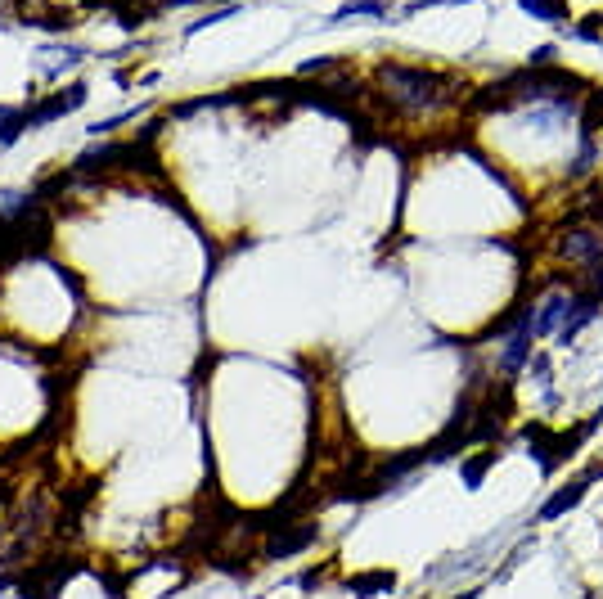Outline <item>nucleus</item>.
Instances as JSON below:
<instances>
[{
    "label": "nucleus",
    "instance_id": "f257e3e1",
    "mask_svg": "<svg viewBox=\"0 0 603 599\" xmlns=\"http://www.w3.org/2000/svg\"><path fill=\"white\" fill-rule=\"evenodd\" d=\"M374 82L392 113H428L450 100L455 77L432 73V68H419V64H392V59H387V64L374 68Z\"/></svg>",
    "mask_w": 603,
    "mask_h": 599
},
{
    "label": "nucleus",
    "instance_id": "f03ea898",
    "mask_svg": "<svg viewBox=\"0 0 603 599\" xmlns=\"http://www.w3.org/2000/svg\"><path fill=\"white\" fill-rule=\"evenodd\" d=\"M554 253H558V262L576 266V271H590L594 262H603V230H599V226H590V221L558 230Z\"/></svg>",
    "mask_w": 603,
    "mask_h": 599
},
{
    "label": "nucleus",
    "instance_id": "7ed1b4c3",
    "mask_svg": "<svg viewBox=\"0 0 603 599\" xmlns=\"http://www.w3.org/2000/svg\"><path fill=\"white\" fill-rule=\"evenodd\" d=\"M315 536H320V523L315 518H297V523H288V527H279V532H270L266 541H261V559H270V563H279V559H293V554H302L306 545H315Z\"/></svg>",
    "mask_w": 603,
    "mask_h": 599
},
{
    "label": "nucleus",
    "instance_id": "20e7f679",
    "mask_svg": "<svg viewBox=\"0 0 603 599\" xmlns=\"http://www.w3.org/2000/svg\"><path fill=\"white\" fill-rule=\"evenodd\" d=\"M81 104H86V86H68V91H54L45 100L27 104V113H32V127H45V122H59L68 113H77Z\"/></svg>",
    "mask_w": 603,
    "mask_h": 599
},
{
    "label": "nucleus",
    "instance_id": "39448f33",
    "mask_svg": "<svg viewBox=\"0 0 603 599\" xmlns=\"http://www.w3.org/2000/svg\"><path fill=\"white\" fill-rule=\"evenodd\" d=\"M590 487H594V482L585 478V473H581V478H572V482H567V487H558L554 496H549L545 505L536 509V523H554V518L572 514V509H576V505H581V500H585V491H590Z\"/></svg>",
    "mask_w": 603,
    "mask_h": 599
},
{
    "label": "nucleus",
    "instance_id": "423d86ee",
    "mask_svg": "<svg viewBox=\"0 0 603 599\" xmlns=\"http://www.w3.org/2000/svg\"><path fill=\"white\" fill-rule=\"evenodd\" d=\"M531 343H536V334H531V320H522V325L509 334V347H504L500 365H495V370H500V379H509V383L518 379L522 365L531 361Z\"/></svg>",
    "mask_w": 603,
    "mask_h": 599
},
{
    "label": "nucleus",
    "instance_id": "0eeeda50",
    "mask_svg": "<svg viewBox=\"0 0 603 599\" xmlns=\"http://www.w3.org/2000/svg\"><path fill=\"white\" fill-rule=\"evenodd\" d=\"M567 316H572V298H567V293H554V298H545L536 311H531V334L549 338L554 329L567 325Z\"/></svg>",
    "mask_w": 603,
    "mask_h": 599
},
{
    "label": "nucleus",
    "instance_id": "6e6552de",
    "mask_svg": "<svg viewBox=\"0 0 603 599\" xmlns=\"http://www.w3.org/2000/svg\"><path fill=\"white\" fill-rule=\"evenodd\" d=\"M347 590L351 595H387V590H396V572L392 568L356 572V577H347Z\"/></svg>",
    "mask_w": 603,
    "mask_h": 599
},
{
    "label": "nucleus",
    "instance_id": "1a4fd4ad",
    "mask_svg": "<svg viewBox=\"0 0 603 599\" xmlns=\"http://www.w3.org/2000/svg\"><path fill=\"white\" fill-rule=\"evenodd\" d=\"M603 131V86L590 82V91L581 95V136Z\"/></svg>",
    "mask_w": 603,
    "mask_h": 599
},
{
    "label": "nucleus",
    "instance_id": "9d476101",
    "mask_svg": "<svg viewBox=\"0 0 603 599\" xmlns=\"http://www.w3.org/2000/svg\"><path fill=\"white\" fill-rule=\"evenodd\" d=\"M495 460H500V446H486V451L468 455V460H464V487H468V491L482 487V478L491 473V464H495Z\"/></svg>",
    "mask_w": 603,
    "mask_h": 599
},
{
    "label": "nucleus",
    "instance_id": "9b49d317",
    "mask_svg": "<svg viewBox=\"0 0 603 599\" xmlns=\"http://www.w3.org/2000/svg\"><path fill=\"white\" fill-rule=\"evenodd\" d=\"M518 5L531 14V19H540V23H567V19H572L567 0H518Z\"/></svg>",
    "mask_w": 603,
    "mask_h": 599
},
{
    "label": "nucleus",
    "instance_id": "f8f14e48",
    "mask_svg": "<svg viewBox=\"0 0 603 599\" xmlns=\"http://www.w3.org/2000/svg\"><path fill=\"white\" fill-rule=\"evenodd\" d=\"M27 127H32V113L27 109H0V149L14 145Z\"/></svg>",
    "mask_w": 603,
    "mask_h": 599
},
{
    "label": "nucleus",
    "instance_id": "ddd939ff",
    "mask_svg": "<svg viewBox=\"0 0 603 599\" xmlns=\"http://www.w3.org/2000/svg\"><path fill=\"white\" fill-rule=\"evenodd\" d=\"M594 163H599V140H594V136H581V149H576L572 176H576V181H581V176H590Z\"/></svg>",
    "mask_w": 603,
    "mask_h": 599
},
{
    "label": "nucleus",
    "instance_id": "4468645a",
    "mask_svg": "<svg viewBox=\"0 0 603 599\" xmlns=\"http://www.w3.org/2000/svg\"><path fill=\"white\" fill-rule=\"evenodd\" d=\"M356 14H374V19H378V14H387V0H356V5H342V10H338V14H333V19H329V23H342V19H356Z\"/></svg>",
    "mask_w": 603,
    "mask_h": 599
},
{
    "label": "nucleus",
    "instance_id": "2eb2a0df",
    "mask_svg": "<svg viewBox=\"0 0 603 599\" xmlns=\"http://www.w3.org/2000/svg\"><path fill=\"white\" fill-rule=\"evenodd\" d=\"M572 32H576L581 41H603V10H599V14H585V19L576 23Z\"/></svg>",
    "mask_w": 603,
    "mask_h": 599
},
{
    "label": "nucleus",
    "instance_id": "dca6fc26",
    "mask_svg": "<svg viewBox=\"0 0 603 599\" xmlns=\"http://www.w3.org/2000/svg\"><path fill=\"white\" fill-rule=\"evenodd\" d=\"M333 68H342V59L338 55H329V59H306L302 68H297V77H315V73H333Z\"/></svg>",
    "mask_w": 603,
    "mask_h": 599
},
{
    "label": "nucleus",
    "instance_id": "f3484780",
    "mask_svg": "<svg viewBox=\"0 0 603 599\" xmlns=\"http://www.w3.org/2000/svg\"><path fill=\"white\" fill-rule=\"evenodd\" d=\"M558 64V46H536V55L527 59V68H549Z\"/></svg>",
    "mask_w": 603,
    "mask_h": 599
},
{
    "label": "nucleus",
    "instance_id": "a211bd4d",
    "mask_svg": "<svg viewBox=\"0 0 603 599\" xmlns=\"http://www.w3.org/2000/svg\"><path fill=\"white\" fill-rule=\"evenodd\" d=\"M428 5H446V0H410V5H405V14H419V10H428Z\"/></svg>",
    "mask_w": 603,
    "mask_h": 599
},
{
    "label": "nucleus",
    "instance_id": "6ab92c4d",
    "mask_svg": "<svg viewBox=\"0 0 603 599\" xmlns=\"http://www.w3.org/2000/svg\"><path fill=\"white\" fill-rule=\"evenodd\" d=\"M167 5H230V0H167Z\"/></svg>",
    "mask_w": 603,
    "mask_h": 599
},
{
    "label": "nucleus",
    "instance_id": "aec40b11",
    "mask_svg": "<svg viewBox=\"0 0 603 599\" xmlns=\"http://www.w3.org/2000/svg\"><path fill=\"white\" fill-rule=\"evenodd\" d=\"M477 595H482V590H464V595H455V599H477Z\"/></svg>",
    "mask_w": 603,
    "mask_h": 599
},
{
    "label": "nucleus",
    "instance_id": "412c9836",
    "mask_svg": "<svg viewBox=\"0 0 603 599\" xmlns=\"http://www.w3.org/2000/svg\"><path fill=\"white\" fill-rule=\"evenodd\" d=\"M599 154H603V149H599Z\"/></svg>",
    "mask_w": 603,
    "mask_h": 599
}]
</instances>
